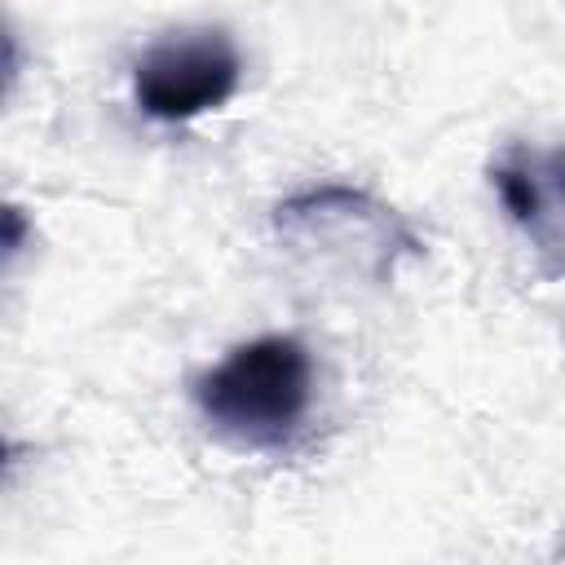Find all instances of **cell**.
<instances>
[{"instance_id": "obj_1", "label": "cell", "mask_w": 565, "mask_h": 565, "mask_svg": "<svg viewBox=\"0 0 565 565\" xmlns=\"http://www.w3.org/2000/svg\"><path fill=\"white\" fill-rule=\"evenodd\" d=\"M194 406L212 433L278 450L313 406V358L296 335H256L194 380Z\"/></svg>"}, {"instance_id": "obj_2", "label": "cell", "mask_w": 565, "mask_h": 565, "mask_svg": "<svg viewBox=\"0 0 565 565\" xmlns=\"http://www.w3.org/2000/svg\"><path fill=\"white\" fill-rule=\"evenodd\" d=\"M274 234L340 274H362L371 282H388L397 260L419 256V234L402 221L384 199L353 185H309L274 203Z\"/></svg>"}, {"instance_id": "obj_3", "label": "cell", "mask_w": 565, "mask_h": 565, "mask_svg": "<svg viewBox=\"0 0 565 565\" xmlns=\"http://www.w3.org/2000/svg\"><path fill=\"white\" fill-rule=\"evenodd\" d=\"M243 57L230 31L194 26L168 40H154L132 62V102L159 124H185L238 93Z\"/></svg>"}, {"instance_id": "obj_4", "label": "cell", "mask_w": 565, "mask_h": 565, "mask_svg": "<svg viewBox=\"0 0 565 565\" xmlns=\"http://www.w3.org/2000/svg\"><path fill=\"white\" fill-rule=\"evenodd\" d=\"M490 185H494L503 212H508L516 225L539 230V221H543V212H547V190H543V181H539V172H534V159H530L525 150L503 154L499 163H490Z\"/></svg>"}, {"instance_id": "obj_5", "label": "cell", "mask_w": 565, "mask_h": 565, "mask_svg": "<svg viewBox=\"0 0 565 565\" xmlns=\"http://www.w3.org/2000/svg\"><path fill=\"white\" fill-rule=\"evenodd\" d=\"M0 225H4V260H13V256L22 252V238H26V216H22V207L9 203L4 216H0Z\"/></svg>"}]
</instances>
